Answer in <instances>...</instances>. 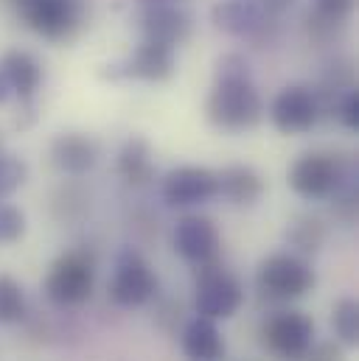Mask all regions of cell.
<instances>
[{"instance_id":"cell-1","label":"cell","mask_w":359,"mask_h":361,"mask_svg":"<svg viewBox=\"0 0 359 361\" xmlns=\"http://www.w3.org/2000/svg\"><path fill=\"white\" fill-rule=\"evenodd\" d=\"M205 112L211 123L228 132H245L253 129L264 115V101L259 90L253 87L250 76L236 79H216L213 90L208 95Z\"/></svg>"},{"instance_id":"cell-2","label":"cell","mask_w":359,"mask_h":361,"mask_svg":"<svg viewBox=\"0 0 359 361\" xmlns=\"http://www.w3.org/2000/svg\"><path fill=\"white\" fill-rule=\"evenodd\" d=\"M95 283V269L85 252H65L59 255L45 274V294L51 302L73 308L88 302Z\"/></svg>"},{"instance_id":"cell-3","label":"cell","mask_w":359,"mask_h":361,"mask_svg":"<svg viewBox=\"0 0 359 361\" xmlns=\"http://www.w3.org/2000/svg\"><path fill=\"white\" fill-rule=\"evenodd\" d=\"M158 291V277L146 258L135 250H124L115 261V271L110 280V297L121 308H141Z\"/></svg>"},{"instance_id":"cell-4","label":"cell","mask_w":359,"mask_h":361,"mask_svg":"<svg viewBox=\"0 0 359 361\" xmlns=\"http://www.w3.org/2000/svg\"><path fill=\"white\" fill-rule=\"evenodd\" d=\"M196 314L205 319H230L242 302H245V291L239 277H233L230 271L222 267L205 264V269L196 280Z\"/></svg>"},{"instance_id":"cell-5","label":"cell","mask_w":359,"mask_h":361,"mask_svg":"<svg viewBox=\"0 0 359 361\" xmlns=\"http://www.w3.org/2000/svg\"><path fill=\"white\" fill-rule=\"evenodd\" d=\"M346 182L343 171V160L334 154H323V152H312L295 160V166L289 169V185L298 196L303 199H326L334 196Z\"/></svg>"},{"instance_id":"cell-6","label":"cell","mask_w":359,"mask_h":361,"mask_svg":"<svg viewBox=\"0 0 359 361\" xmlns=\"http://www.w3.org/2000/svg\"><path fill=\"white\" fill-rule=\"evenodd\" d=\"M256 283L261 294H267L272 300H298L314 288V271L306 261L278 252V255H269L259 267Z\"/></svg>"},{"instance_id":"cell-7","label":"cell","mask_w":359,"mask_h":361,"mask_svg":"<svg viewBox=\"0 0 359 361\" xmlns=\"http://www.w3.org/2000/svg\"><path fill=\"white\" fill-rule=\"evenodd\" d=\"M264 345L275 356L289 361H298L306 356V350L312 348V336H314V322L300 314V311H283L269 317L264 331Z\"/></svg>"},{"instance_id":"cell-8","label":"cell","mask_w":359,"mask_h":361,"mask_svg":"<svg viewBox=\"0 0 359 361\" xmlns=\"http://www.w3.org/2000/svg\"><path fill=\"white\" fill-rule=\"evenodd\" d=\"M317 115H320L317 95L309 87H303V85L283 87L275 95L272 109H269V118H272L275 129L283 132V135H303V132H309L317 123Z\"/></svg>"},{"instance_id":"cell-9","label":"cell","mask_w":359,"mask_h":361,"mask_svg":"<svg viewBox=\"0 0 359 361\" xmlns=\"http://www.w3.org/2000/svg\"><path fill=\"white\" fill-rule=\"evenodd\" d=\"M219 193L216 171L202 166H180L163 180V199L172 207H194L205 204Z\"/></svg>"},{"instance_id":"cell-10","label":"cell","mask_w":359,"mask_h":361,"mask_svg":"<svg viewBox=\"0 0 359 361\" xmlns=\"http://www.w3.org/2000/svg\"><path fill=\"white\" fill-rule=\"evenodd\" d=\"M219 247H222V238H219V230L211 219L205 216H185L180 219L177 227H175V250L185 261L191 264H213V258L219 255Z\"/></svg>"},{"instance_id":"cell-11","label":"cell","mask_w":359,"mask_h":361,"mask_svg":"<svg viewBox=\"0 0 359 361\" xmlns=\"http://www.w3.org/2000/svg\"><path fill=\"white\" fill-rule=\"evenodd\" d=\"M23 17L45 39H65L79 25V6L76 0H25Z\"/></svg>"},{"instance_id":"cell-12","label":"cell","mask_w":359,"mask_h":361,"mask_svg":"<svg viewBox=\"0 0 359 361\" xmlns=\"http://www.w3.org/2000/svg\"><path fill=\"white\" fill-rule=\"evenodd\" d=\"M141 28H143L146 39L175 48V45L185 42L191 37V14L182 11V8H175V6L155 3V6H149L143 11Z\"/></svg>"},{"instance_id":"cell-13","label":"cell","mask_w":359,"mask_h":361,"mask_svg":"<svg viewBox=\"0 0 359 361\" xmlns=\"http://www.w3.org/2000/svg\"><path fill=\"white\" fill-rule=\"evenodd\" d=\"M175 73V48L163 42L143 39V45L135 48V54L126 59L124 76H135L143 82H166Z\"/></svg>"},{"instance_id":"cell-14","label":"cell","mask_w":359,"mask_h":361,"mask_svg":"<svg viewBox=\"0 0 359 361\" xmlns=\"http://www.w3.org/2000/svg\"><path fill=\"white\" fill-rule=\"evenodd\" d=\"M51 157H54L59 171H65V174H85L98 160V146H95L93 137L82 135V132H65V135H59L54 140Z\"/></svg>"},{"instance_id":"cell-15","label":"cell","mask_w":359,"mask_h":361,"mask_svg":"<svg viewBox=\"0 0 359 361\" xmlns=\"http://www.w3.org/2000/svg\"><path fill=\"white\" fill-rule=\"evenodd\" d=\"M182 353L188 361H219L225 356V339L213 319L196 317L182 331Z\"/></svg>"},{"instance_id":"cell-16","label":"cell","mask_w":359,"mask_h":361,"mask_svg":"<svg viewBox=\"0 0 359 361\" xmlns=\"http://www.w3.org/2000/svg\"><path fill=\"white\" fill-rule=\"evenodd\" d=\"M261 20H264V8L259 0H222L213 6L216 28L233 37L253 34L256 28H261Z\"/></svg>"},{"instance_id":"cell-17","label":"cell","mask_w":359,"mask_h":361,"mask_svg":"<svg viewBox=\"0 0 359 361\" xmlns=\"http://www.w3.org/2000/svg\"><path fill=\"white\" fill-rule=\"evenodd\" d=\"M0 71L6 73L11 92H17L23 101H28L42 82V68L28 51H8L0 59Z\"/></svg>"},{"instance_id":"cell-18","label":"cell","mask_w":359,"mask_h":361,"mask_svg":"<svg viewBox=\"0 0 359 361\" xmlns=\"http://www.w3.org/2000/svg\"><path fill=\"white\" fill-rule=\"evenodd\" d=\"M219 180V193L230 199L233 204H256L264 193V180L250 169V166H228Z\"/></svg>"},{"instance_id":"cell-19","label":"cell","mask_w":359,"mask_h":361,"mask_svg":"<svg viewBox=\"0 0 359 361\" xmlns=\"http://www.w3.org/2000/svg\"><path fill=\"white\" fill-rule=\"evenodd\" d=\"M118 174L124 182L141 188L155 177V166H152V146L143 137H129L118 154Z\"/></svg>"},{"instance_id":"cell-20","label":"cell","mask_w":359,"mask_h":361,"mask_svg":"<svg viewBox=\"0 0 359 361\" xmlns=\"http://www.w3.org/2000/svg\"><path fill=\"white\" fill-rule=\"evenodd\" d=\"M25 317V291L23 286L8 277L0 274V325H14Z\"/></svg>"},{"instance_id":"cell-21","label":"cell","mask_w":359,"mask_h":361,"mask_svg":"<svg viewBox=\"0 0 359 361\" xmlns=\"http://www.w3.org/2000/svg\"><path fill=\"white\" fill-rule=\"evenodd\" d=\"M331 325H334V334L340 336L343 345L348 348H357L359 342V305L357 300L351 297H343L334 311H331Z\"/></svg>"},{"instance_id":"cell-22","label":"cell","mask_w":359,"mask_h":361,"mask_svg":"<svg viewBox=\"0 0 359 361\" xmlns=\"http://www.w3.org/2000/svg\"><path fill=\"white\" fill-rule=\"evenodd\" d=\"M289 241L298 247V250H303V252H317L320 250V244L326 241V227H323V221L317 219V216H300L292 227H289Z\"/></svg>"},{"instance_id":"cell-23","label":"cell","mask_w":359,"mask_h":361,"mask_svg":"<svg viewBox=\"0 0 359 361\" xmlns=\"http://www.w3.org/2000/svg\"><path fill=\"white\" fill-rule=\"evenodd\" d=\"M25 174H28V169L23 160H17L11 154H0V196L17 190L25 182Z\"/></svg>"},{"instance_id":"cell-24","label":"cell","mask_w":359,"mask_h":361,"mask_svg":"<svg viewBox=\"0 0 359 361\" xmlns=\"http://www.w3.org/2000/svg\"><path fill=\"white\" fill-rule=\"evenodd\" d=\"M25 233V216L23 210L3 204L0 207V244H11Z\"/></svg>"},{"instance_id":"cell-25","label":"cell","mask_w":359,"mask_h":361,"mask_svg":"<svg viewBox=\"0 0 359 361\" xmlns=\"http://www.w3.org/2000/svg\"><path fill=\"white\" fill-rule=\"evenodd\" d=\"M354 3L357 0H314V11H317L320 20L331 23V25H340L354 11Z\"/></svg>"},{"instance_id":"cell-26","label":"cell","mask_w":359,"mask_h":361,"mask_svg":"<svg viewBox=\"0 0 359 361\" xmlns=\"http://www.w3.org/2000/svg\"><path fill=\"white\" fill-rule=\"evenodd\" d=\"M306 361H346V353L337 342H317L306 350Z\"/></svg>"},{"instance_id":"cell-27","label":"cell","mask_w":359,"mask_h":361,"mask_svg":"<svg viewBox=\"0 0 359 361\" xmlns=\"http://www.w3.org/2000/svg\"><path fill=\"white\" fill-rule=\"evenodd\" d=\"M340 121L348 126V129H359V92L348 90L343 95V104H340Z\"/></svg>"},{"instance_id":"cell-28","label":"cell","mask_w":359,"mask_h":361,"mask_svg":"<svg viewBox=\"0 0 359 361\" xmlns=\"http://www.w3.org/2000/svg\"><path fill=\"white\" fill-rule=\"evenodd\" d=\"M259 3H261V8H264L267 14H283L286 8H292L295 0H259Z\"/></svg>"},{"instance_id":"cell-29","label":"cell","mask_w":359,"mask_h":361,"mask_svg":"<svg viewBox=\"0 0 359 361\" xmlns=\"http://www.w3.org/2000/svg\"><path fill=\"white\" fill-rule=\"evenodd\" d=\"M8 95H11V85H8L6 73L0 71V104H6V101H8Z\"/></svg>"},{"instance_id":"cell-30","label":"cell","mask_w":359,"mask_h":361,"mask_svg":"<svg viewBox=\"0 0 359 361\" xmlns=\"http://www.w3.org/2000/svg\"><path fill=\"white\" fill-rule=\"evenodd\" d=\"M0 154H3V140H0Z\"/></svg>"},{"instance_id":"cell-31","label":"cell","mask_w":359,"mask_h":361,"mask_svg":"<svg viewBox=\"0 0 359 361\" xmlns=\"http://www.w3.org/2000/svg\"><path fill=\"white\" fill-rule=\"evenodd\" d=\"M146 3H160V0H146Z\"/></svg>"}]
</instances>
